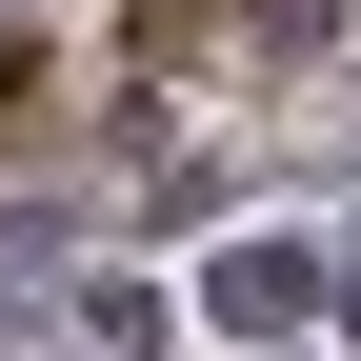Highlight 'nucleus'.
Here are the masks:
<instances>
[{
    "mask_svg": "<svg viewBox=\"0 0 361 361\" xmlns=\"http://www.w3.org/2000/svg\"><path fill=\"white\" fill-rule=\"evenodd\" d=\"M161 20H180V0H161Z\"/></svg>",
    "mask_w": 361,
    "mask_h": 361,
    "instance_id": "nucleus-1",
    "label": "nucleus"
}]
</instances>
